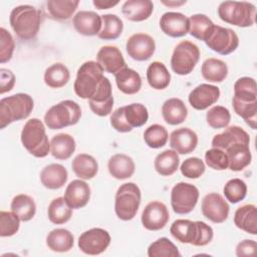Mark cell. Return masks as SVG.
<instances>
[{"label":"cell","instance_id":"1","mask_svg":"<svg viewBox=\"0 0 257 257\" xmlns=\"http://www.w3.org/2000/svg\"><path fill=\"white\" fill-rule=\"evenodd\" d=\"M170 233L177 241L198 247L208 245L214 237L212 227L205 222L186 219L174 221L170 227Z\"/></svg>","mask_w":257,"mask_h":257},{"label":"cell","instance_id":"2","mask_svg":"<svg viewBox=\"0 0 257 257\" xmlns=\"http://www.w3.org/2000/svg\"><path fill=\"white\" fill-rule=\"evenodd\" d=\"M42 21L41 11L32 5H19L12 9L9 22L18 38L31 40L36 37Z\"/></svg>","mask_w":257,"mask_h":257},{"label":"cell","instance_id":"3","mask_svg":"<svg viewBox=\"0 0 257 257\" xmlns=\"http://www.w3.org/2000/svg\"><path fill=\"white\" fill-rule=\"evenodd\" d=\"M20 140L26 151L35 158H45L50 153V142L44 123L36 117L25 122Z\"/></svg>","mask_w":257,"mask_h":257},{"label":"cell","instance_id":"4","mask_svg":"<svg viewBox=\"0 0 257 257\" xmlns=\"http://www.w3.org/2000/svg\"><path fill=\"white\" fill-rule=\"evenodd\" d=\"M34 107L33 98L27 93H15L0 100V128L27 118Z\"/></svg>","mask_w":257,"mask_h":257},{"label":"cell","instance_id":"5","mask_svg":"<svg viewBox=\"0 0 257 257\" xmlns=\"http://www.w3.org/2000/svg\"><path fill=\"white\" fill-rule=\"evenodd\" d=\"M103 69L97 61L88 60L83 62L76 73L73 89L77 96L89 99L97 90L103 75Z\"/></svg>","mask_w":257,"mask_h":257},{"label":"cell","instance_id":"6","mask_svg":"<svg viewBox=\"0 0 257 257\" xmlns=\"http://www.w3.org/2000/svg\"><path fill=\"white\" fill-rule=\"evenodd\" d=\"M219 18L238 27H250L255 23L256 7L246 1H224L218 6Z\"/></svg>","mask_w":257,"mask_h":257},{"label":"cell","instance_id":"7","mask_svg":"<svg viewBox=\"0 0 257 257\" xmlns=\"http://www.w3.org/2000/svg\"><path fill=\"white\" fill-rule=\"evenodd\" d=\"M232 105L237 115L253 130L257 127V88L251 85L235 86Z\"/></svg>","mask_w":257,"mask_h":257},{"label":"cell","instance_id":"8","mask_svg":"<svg viewBox=\"0 0 257 257\" xmlns=\"http://www.w3.org/2000/svg\"><path fill=\"white\" fill-rule=\"evenodd\" d=\"M81 117V108L73 100L65 99L52 105L44 114V123L50 130H60L76 124Z\"/></svg>","mask_w":257,"mask_h":257},{"label":"cell","instance_id":"9","mask_svg":"<svg viewBox=\"0 0 257 257\" xmlns=\"http://www.w3.org/2000/svg\"><path fill=\"white\" fill-rule=\"evenodd\" d=\"M142 193L138 185L133 182L120 185L115 193L114 212L118 219L130 221L135 218L141 205Z\"/></svg>","mask_w":257,"mask_h":257},{"label":"cell","instance_id":"10","mask_svg":"<svg viewBox=\"0 0 257 257\" xmlns=\"http://www.w3.org/2000/svg\"><path fill=\"white\" fill-rule=\"evenodd\" d=\"M199 59V47L189 40H183L174 48L171 57V68L176 74L188 75L194 70Z\"/></svg>","mask_w":257,"mask_h":257},{"label":"cell","instance_id":"11","mask_svg":"<svg viewBox=\"0 0 257 257\" xmlns=\"http://www.w3.org/2000/svg\"><path fill=\"white\" fill-rule=\"evenodd\" d=\"M199 190L190 183H177L171 191V206L179 215L191 213L199 200Z\"/></svg>","mask_w":257,"mask_h":257},{"label":"cell","instance_id":"12","mask_svg":"<svg viewBox=\"0 0 257 257\" xmlns=\"http://www.w3.org/2000/svg\"><path fill=\"white\" fill-rule=\"evenodd\" d=\"M204 42L211 50L221 55H228L238 48L239 37L231 28L214 25Z\"/></svg>","mask_w":257,"mask_h":257},{"label":"cell","instance_id":"13","mask_svg":"<svg viewBox=\"0 0 257 257\" xmlns=\"http://www.w3.org/2000/svg\"><path fill=\"white\" fill-rule=\"evenodd\" d=\"M109 233L102 228H91L84 231L78 238V248L87 255H99L109 246Z\"/></svg>","mask_w":257,"mask_h":257},{"label":"cell","instance_id":"14","mask_svg":"<svg viewBox=\"0 0 257 257\" xmlns=\"http://www.w3.org/2000/svg\"><path fill=\"white\" fill-rule=\"evenodd\" d=\"M128 56L137 61L149 60L156 51L155 39L147 33H135L125 44Z\"/></svg>","mask_w":257,"mask_h":257},{"label":"cell","instance_id":"15","mask_svg":"<svg viewBox=\"0 0 257 257\" xmlns=\"http://www.w3.org/2000/svg\"><path fill=\"white\" fill-rule=\"evenodd\" d=\"M201 209L204 217L216 224L226 221L230 212L229 204L218 193L207 194L202 200Z\"/></svg>","mask_w":257,"mask_h":257},{"label":"cell","instance_id":"16","mask_svg":"<svg viewBox=\"0 0 257 257\" xmlns=\"http://www.w3.org/2000/svg\"><path fill=\"white\" fill-rule=\"evenodd\" d=\"M170 219L167 206L160 201L150 202L142 213V224L149 231H159L163 229Z\"/></svg>","mask_w":257,"mask_h":257},{"label":"cell","instance_id":"17","mask_svg":"<svg viewBox=\"0 0 257 257\" xmlns=\"http://www.w3.org/2000/svg\"><path fill=\"white\" fill-rule=\"evenodd\" d=\"M91 111L98 116H106L111 113L113 96L111 83L107 77H103L95 93L88 99Z\"/></svg>","mask_w":257,"mask_h":257},{"label":"cell","instance_id":"18","mask_svg":"<svg viewBox=\"0 0 257 257\" xmlns=\"http://www.w3.org/2000/svg\"><path fill=\"white\" fill-rule=\"evenodd\" d=\"M219 97L220 89L218 86L209 83H201L189 93L188 100L193 108L204 110L217 102Z\"/></svg>","mask_w":257,"mask_h":257},{"label":"cell","instance_id":"19","mask_svg":"<svg viewBox=\"0 0 257 257\" xmlns=\"http://www.w3.org/2000/svg\"><path fill=\"white\" fill-rule=\"evenodd\" d=\"M189 18L180 12H166L161 16L160 28L173 38L183 37L189 33Z\"/></svg>","mask_w":257,"mask_h":257},{"label":"cell","instance_id":"20","mask_svg":"<svg viewBox=\"0 0 257 257\" xmlns=\"http://www.w3.org/2000/svg\"><path fill=\"white\" fill-rule=\"evenodd\" d=\"M72 24L74 29L81 35H98L102 26L101 15H98L94 11L80 10L73 16Z\"/></svg>","mask_w":257,"mask_h":257},{"label":"cell","instance_id":"21","mask_svg":"<svg viewBox=\"0 0 257 257\" xmlns=\"http://www.w3.org/2000/svg\"><path fill=\"white\" fill-rule=\"evenodd\" d=\"M63 197L71 209L83 208L90 199V187L84 180H73L67 185Z\"/></svg>","mask_w":257,"mask_h":257},{"label":"cell","instance_id":"22","mask_svg":"<svg viewBox=\"0 0 257 257\" xmlns=\"http://www.w3.org/2000/svg\"><path fill=\"white\" fill-rule=\"evenodd\" d=\"M198 141V135L189 127L177 128L170 135V146L180 155H187L195 151Z\"/></svg>","mask_w":257,"mask_h":257},{"label":"cell","instance_id":"23","mask_svg":"<svg viewBox=\"0 0 257 257\" xmlns=\"http://www.w3.org/2000/svg\"><path fill=\"white\" fill-rule=\"evenodd\" d=\"M96 60L102 69L108 73L115 74L126 66L121 51L112 45H104L100 47L96 54Z\"/></svg>","mask_w":257,"mask_h":257},{"label":"cell","instance_id":"24","mask_svg":"<svg viewBox=\"0 0 257 257\" xmlns=\"http://www.w3.org/2000/svg\"><path fill=\"white\" fill-rule=\"evenodd\" d=\"M227 154L230 169L233 172H240L248 167L252 160V155L248 144L235 143L224 150Z\"/></svg>","mask_w":257,"mask_h":257},{"label":"cell","instance_id":"25","mask_svg":"<svg viewBox=\"0 0 257 257\" xmlns=\"http://www.w3.org/2000/svg\"><path fill=\"white\" fill-rule=\"evenodd\" d=\"M68 179V173L64 166L60 164H50L45 166L40 172L41 184L49 190L62 188Z\"/></svg>","mask_w":257,"mask_h":257},{"label":"cell","instance_id":"26","mask_svg":"<svg viewBox=\"0 0 257 257\" xmlns=\"http://www.w3.org/2000/svg\"><path fill=\"white\" fill-rule=\"evenodd\" d=\"M235 143H244L250 145V137L248 133L238 125L226 126L223 133L214 136L211 144L213 148H218L224 151Z\"/></svg>","mask_w":257,"mask_h":257},{"label":"cell","instance_id":"27","mask_svg":"<svg viewBox=\"0 0 257 257\" xmlns=\"http://www.w3.org/2000/svg\"><path fill=\"white\" fill-rule=\"evenodd\" d=\"M154 11V3L151 0H127L122 4L123 16L133 22H142L150 18Z\"/></svg>","mask_w":257,"mask_h":257},{"label":"cell","instance_id":"28","mask_svg":"<svg viewBox=\"0 0 257 257\" xmlns=\"http://www.w3.org/2000/svg\"><path fill=\"white\" fill-rule=\"evenodd\" d=\"M107 169L111 177L116 180H125L135 174L136 164L134 160L124 154H115L109 158Z\"/></svg>","mask_w":257,"mask_h":257},{"label":"cell","instance_id":"29","mask_svg":"<svg viewBox=\"0 0 257 257\" xmlns=\"http://www.w3.org/2000/svg\"><path fill=\"white\" fill-rule=\"evenodd\" d=\"M234 224L237 228L251 235L257 234V208L253 204L239 207L234 214Z\"/></svg>","mask_w":257,"mask_h":257},{"label":"cell","instance_id":"30","mask_svg":"<svg viewBox=\"0 0 257 257\" xmlns=\"http://www.w3.org/2000/svg\"><path fill=\"white\" fill-rule=\"evenodd\" d=\"M162 115L167 123L177 125L186 120L188 116V108L182 99L172 97L163 103Z\"/></svg>","mask_w":257,"mask_h":257},{"label":"cell","instance_id":"31","mask_svg":"<svg viewBox=\"0 0 257 257\" xmlns=\"http://www.w3.org/2000/svg\"><path fill=\"white\" fill-rule=\"evenodd\" d=\"M117 88L124 94H136L141 90L142 77L136 70L125 66L114 74Z\"/></svg>","mask_w":257,"mask_h":257},{"label":"cell","instance_id":"32","mask_svg":"<svg viewBox=\"0 0 257 257\" xmlns=\"http://www.w3.org/2000/svg\"><path fill=\"white\" fill-rule=\"evenodd\" d=\"M76 148L75 140L68 134H57L50 141V154L56 160L65 161L69 159Z\"/></svg>","mask_w":257,"mask_h":257},{"label":"cell","instance_id":"33","mask_svg":"<svg viewBox=\"0 0 257 257\" xmlns=\"http://www.w3.org/2000/svg\"><path fill=\"white\" fill-rule=\"evenodd\" d=\"M46 245L51 251L54 252H68L74 245V237L69 230L64 228H56L47 234Z\"/></svg>","mask_w":257,"mask_h":257},{"label":"cell","instance_id":"34","mask_svg":"<svg viewBox=\"0 0 257 257\" xmlns=\"http://www.w3.org/2000/svg\"><path fill=\"white\" fill-rule=\"evenodd\" d=\"M71 168L76 177L81 180H90L98 172L96 160L88 154H78L71 163Z\"/></svg>","mask_w":257,"mask_h":257},{"label":"cell","instance_id":"35","mask_svg":"<svg viewBox=\"0 0 257 257\" xmlns=\"http://www.w3.org/2000/svg\"><path fill=\"white\" fill-rule=\"evenodd\" d=\"M78 5V0H48L46 9L52 19L66 21L72 17Z\"/></svg>","mask_w":257,"mask_h":257},{"label":"cell","instance_id":"36","mask_svg":"<svg viewBox=\"0 0 257 257\" xmlns=\"http://www.w3.org/2000/svg\"><path fill=\"white\" fill-rule=\"evenodd\" d=\"M147 80L151 87L157 90H162L169 86L171 74L163 62L154 61L148 66Z\"/></svg>","mask_w":257,"mask_h":257},{"label":"cell","instance_id":"37","mask_svg":"<svg viewBox=\"0 0 257 257\" xmlns=\"http://www.w3.org/2000/svg\"><path fill=\"white\" fill-rule=\"evenodd\" d=\"M201 73L209 82H222L228 75V66L223 60L210 57L203 62Z\"/></svg>","mask_w":257,"mask_h":257},{"label":"cell","instance_id":"38","mask_svg":"<svg viewBox=\"0 0 257 257\" xmlns=\"http://www.w3.org/2000/svg\"><path fill=\"white\" fill-rule=\"evenodd\" d=\"M180 165V158L174 150H166L160 153L154 162L156 172L164 177L172 176L177 172Z\"/></svg>","mask_w":257,"mask_h":257},{"label":"cell","instance_id":"39","mask_svg":"<svg viewBox=\"0 0 257 257\" xmlns=\"http://www.w3.org/2000/svg\"><path fill=\"white\" fill-rule=\"evenodd\" d=\"M69 69L61 62H56L48 66L43 75L44 83L51 88H60L64 86L69 81Z\"/></svg>","mask_w":257,"mask_h":257},{"label":"cell","instance_id":"40","mask_svg":"<svg viewBox=\"0 0 257 257\" xmlns=\"http://www.w3.org/2000/svg\"><path fill=\"white\" fill-rule=\"evenodd\" d=\"M10 208L22 222L30 221L36 214V204L34 200L25 194L16 195L11 201Z\"/></svg>","mask_w":257,"mask_h":257},{"label":"cell","instance_id":"41","mask_svg":"<svg viewBox=\"0 0 257 257\" xmlns=\"http://www.w3.org/2000/svg\"><path fill=\"white\" fill-rule=\"evenodd\" d=\"M72 210L73 209H71L64 200V197H58L53 199L48 205L47 216L51 223L61 225L70 220L72 217Z\"/></svg>","mask_w":257,"mask_h":257},{"label":"cell","instance_id":"42","mask_svg":"<svg viewBox=\"0 0 257 257\" xmlns=\"http://www.w3.org/2000/svg\"><path fill=\"white\" fill-rule=\"evenodd\" d=\"M189 33L202 41H205L214 27L213 21L205 14H193L189 17Z\"/></svg>","mask_w":257,"mask_h":257},{"label":"cell","instance_id":"43","mask_svg":"<svg viewBox=\"0 0 257 257\" xmlns=\"http://www.w3.org/2000/svg\"><path fill=\"white\" fill-rule=\"evenodd\" d=\"M102 26L98 33V38L103 40H114L120 36L123 30L122 20L115 14L101 15Z\"/></svg>","mask_w":257,"mask_h":257},{"label":"cell","instance_id":"44","mask_svg":"<svg viewBox=\"0 0 257 257\" xmlns=\"http://www.w3.org/2000/svg\"><path fill=\"white\" fill-rule=\"evenodd\" d=\"M122 108L125 122L132 130L143 126L149 119L148 108L143 103L134 102L122 106Z\"/></svg>","mask_w":257,"mask_h":257},{"label":"cell","instance_id":"45","mask_svg":"<svg viewBox=\"0 0 257 257\" xmlns=\"http://www.w3.org/2000/svg\"><path fill=\"white\" fill-rule=\"evenodd\" d=\"M149 257H181L178 247L168 238L162 237L148 248Z\"/></svg>","mask_w":257,"mask_h":257},{"label":"cell","instance_id":"46","mask_svg":"<svg viewBox=\"0 0 257 257\" xmlns=\"http://www.w3.org/2000/svg\"><path fill=\"white\" fill-rule=\"evenodd\" d=\"M169 139L168 131L165 126L155 123L150 125L144 132V141L148 147L152 149H160L164 147Z\"/></svg>","mask_w":257,"mask_h":257},{"label":"cell","instance_id":"47","mask_svg":"<svg viewBox=\"0 0 257 257\" xmlns=\"http://www.w3.org/2000/svg\"><path fill=\"white\" fill-rule=\"evenodd\" d=\"M223 193L227 201L232 204H237L245 199L247 195V185L243 180L234 178L225 184Z\"/></svg>","mask_w":257,"mask_h":257},{"label":"cell","instance_id":"48","mask_svg":"<svg viewBox=\"0 0 257 257\" xmlns=\"http://www.w3.org/2000/svg\"><path fill=\"white\" fill-rule=\"evenodd\" d=\"M206 120L212 128H223L229 125L231 113L225 106L214 105L207 111Z\"/></svg>","mask_w":257,"mask_h":257},{"label":"cell","instance_id":"49","mask_svg":"<svg viewBox=\"0 0 257 257\" xmlns=\"http://www.w3.org/2000/svg\"><path fill=\"white\" fill-rule=\"evenodd\" d=\"M20 219L12 211L0 212V236L10 237L15 235L20 227Z\"/></svg>","mask_w":257,"mask_h":257},{"label":"cell","instance_id":"50","mask_svg":"<svg viewBox=\"0 0 257 257\" xmlns=\"http://www.w3.org/2000/svg\"><path fill=\"white\" fill-rule=\"evenodd\" d=\"M205 162L207 166L216 171H224L228 169L229 161L225 151L212 148L205 153Z\"/></svg>","mask_w":257,"mask_h":257},{"label":"cell","instance_id":"51","mask_svg":"<svg viewBox=\"0 0 257 257\" xmlns=\"http://www.w3.org/2000/svg\"><path fill=\"white\" fill-rule=\"evenodd\" d=\"M205 170L206 166L204 162L197 157L186 159L180 167L182 175L189 179H198L202 177V175L205 173Z\"/></svg>","mask_w":257,"mask_h":257},{"label":"cell","instance_id":"52","mask_svg":"<svg viewBox=\"0 0 257 257\" xmlns=\"http://www.w3.org/2000/svg\"><path fill=\"white\" fill-rule=\"evenodd\" d=\"M0 62L5 63L11 60L15 49V41L11 33L4 27L0 28Z\"/></svg>","mask_w":257,"mask_h":257},{"label":"cell","instance_id":"53","mask_svg":"<svg viewBox=\"0 0 257 257\" xmlns=\"http://www.w3.org/2000/svg\"><path fill=\"white\" fill-rule=\"evenodd\" d=\"M109 120L112 128H114L118 133H128L133 131L125 122L122 106L116 108L114 111L111 112Z\"/></svg>","mask_w":257,"mask_h":257},{"label":"cell","instance_id":"54","mask_svg":"<svg viewBox=\"0 0 257 257\" xmlns=\"http://www.w3.org/2000/svg\"><path fill=\"white\" fill-rule=\"evenodd\" d=\"M15 75L14 73L7 68H0V93L4 94L12 90L15 84Z\"/></svg>","mask_w":257,"mask_h":257},{"label":"cell","instance_id":"55","mask_svg":"<svg viewBox=\"0 0 257 257\" xmlns=\"http://www.w3.org/2000/svg\"><path fill=\"white\" fill-rule=\"evenodd\" d=\"M257 253V243L255 240L245 239L236 246V255L238 257L255 256Z\"/></svg>","mask_w":257,"mask_h":257},{"label":"cell","instance_id":"56","mask_svg":"<svg viewBox=\"0 0 257 257\" xmlns=\"http://www.w3.org/2000/svg\"><path fill=\"white\" fill-rule=\"evenodd\" d=\"M119 1H112V0H93L92 4L96 9L103 10V9H109L117 5Z\"/></svg>","mask_w":257,"mask_h":257},{"label":"cell","instance_id":"57","mask_svg":"<svg viewBox=\"0 0 257 257\" xmlns=\"http://www.w3.org/2000/svg\"><path fill=\"white\" fill-rule=\"evenodd\" d=\"M161 3L168 6V7H179V6H182V5L186 4L187 1H174V0L166 1V0H162Z\"/></svg>","mask_w":257,"mask_h":257}]
</instances>
